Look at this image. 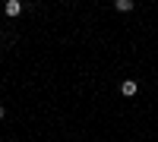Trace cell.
I'll list each match as a JSON object with an SVG mask.
<instances>
[{
    "mask_svg": "<svg viewBox=\"0 0 158 142\" xmlns=\"http://www.w3.org/2000/svg\"><path fill=\"white\" fill-rule=\"evenodd\" d=\"M22 10H25V6L19 3V0H6V3H3V13H6V16H10V19H16V16H19V13H22Z\"/></svg>",
    "mask_w": 158,
    "mask_h": 142,
    "instance_id": "6da1fadb",
    "label": "cell"
},
{
    "mask_svg": "<svg viewBox=\"0 0 158 142\" xmlns=\"http://www.w3.org/2000/svg\"><path fill=\"white\" fill-rule=\"evenodd\" d=\"M120 92H123V95H127V98H133V95H136V92H139V82H133V79H127V82H123V85H120Z\"/></svg>",
    "mask_w": 158,
    "mask_h": 142,
    "instance_id": "7a4b0ae2",
    "label": "cell"
},
{
    "mask_svg": "<svg viewBox=\"0 0 158 142\" xmlns=\"http://www.w3.org/2000/svg\"><path fill=\"white\" fill-rule=\"evenodd\" d=\"M133 6H136L133 0H114V10H117V13H130Z\"/></svg>",
    "mask_w": 158,
    "mask_h": 142,
    "instance_id": "3957f363",
    "label": "cell"
},
{
    "mask_svg": "<svg viewBox=\"0 0 158 142\" xmlns=\"http://www.w3.org/2000/svg\"><path fill=\"white\" fill-rule=\"evenodd\" d=\"M3 117H6V108H3V104H0V120H3Z\"/></svg>",
    "mask_w": 158,
    "mask_h": 142,
    "instance_id": "277c9868",
    "label": "cell"
},
{
    "mask_svg": "<svg viewBox=\"0 0 158 142\" xmlns=\"http://www.w3.org/2000/svg\"><path fill=\"white\" fill-rule=\"evenodd\" d=\"M0 38H3V32H0Z\"/></svg>",
    "mask_w": 158,
    "mask_h": 142,
    "instance_id": "5b68a950",
    "label": "cell"
}]
</instances>
